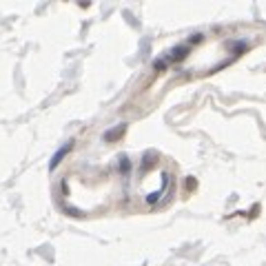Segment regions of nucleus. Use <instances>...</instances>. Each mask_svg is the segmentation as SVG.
<instances>
[{
	"instance_id": "nucleus-1",
	"label": "nucleus",
	"mask_w": 266,
	"mask_h": 266,
	"mask_svg": "<svg viewBox=\"0 0 266 266\" xmlns=\"http://www.w3.org/2000/svg\"><path fill=\"white\" fill-rule=\"evenodd\" d=\"M71 146H73V142H66V144L62 146V149L58 151L56 155H53V158H51V162H49V168H51V171H53V168L58 166V164L62 162V160H65V155H66V153H69V151H71Z\"/></svg>"
},
{
	"instance_id": "nucleus-2",
	"label": "nucleus",
	"mask_w": 266,
	"mask_h": 266,
	"mask_svg": "<svg viewBox=\"0 0 266 266\" xmlns=\"http://www.w3.org/2000/svg\"><path fill=\"white\" fill-rule=\"evenodd\" d=\"M124 131H127V124H118L115 129H109V131L104 133V140H106V142H115V140H120V137L124 135Z\"/></svg>"
},
{
	"instance_id": "nucleus-3",
	"label": "nucleus",
	"mask_w": 266,
	"mask_h": 266,
	"mask_svg": "<svg viewBox=\"0 0 266 266\" xmlns=\"http://www.w3.org/2000/svg\"><path fill=\"white\" fill-rule=\"evenodd\" d=\"M120 168H122V173H127L129 168H131V162H129V158H124V155L120 158Z\"/></svg>"
},
{
	"instance_id": "nucleus-4",
	"label": "nucleus",
	"mask_w": 266,
	"mask_h": 266,
	"mask_svg": "<svg viewBox=\"0 0 266 266\" xmlns=\"http://www.w3.org/2000/svg\"><path fill=\"white\" fill-rule=\"evenodd\" d=\"M153 160H155V158H153V155L149 153V158H144V162H142V166H144V168H149L151 164H153Z\"/></svg>"
}]
</instances>
